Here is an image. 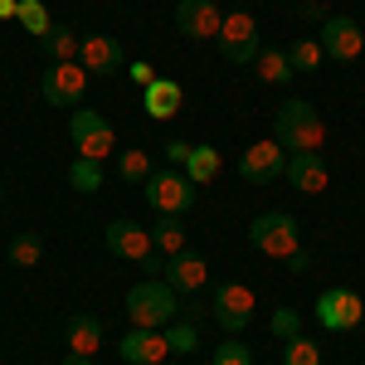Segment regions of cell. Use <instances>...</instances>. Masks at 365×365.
<instances>
[{
	"label": "cell",
	"instance_id": "1",
	"mask_svg": "<svg viewBox=\"0 0 365 365\" xmlns=\"http://www.w3.org/2000/svg\"><path fill=\"white\" fill-rule=\"evenodd\" d=\"M273 141H278L287 156H297V151H322V141H327V122L317 117L307 98H287L278 113H273Z\"/></svg>",
	"mask_w": 365,
	"mask_h": 365
},
{
	"label": "cell",
	"instance_id": "2",
	"mask_svg": "<svg viewBox=\"0 0 365 365\" xmlns=\"http://www.w3.org/2000/svg\"><path fill=\"white\" fill-rule=\"evenodd\" d=\"M122 307H127V322H132V327L166 331L170 322L180 317L185 302H180V292H175L166 278H146V282H137V287L127 292V302H122Z\"/></svg>",
	"mask_w": 365,
	"mask_h": 365
},
{
	"label": "cell",
	"instance_id": "3",
	"mask_svg": "<svg viewBox=\"0 0 365 365\" xmlns=\"http://www.w3.org/2000/svg\"><path fill=\"white\" fill-rule=\"evenodd\" d=\"M249 244L258 253H268V258H292V253L302 249V229H297V220L287 215V210H263L258 220L249 225Z\"/></svg>",
	"mask_w": 365,
	"mask_h": 365
},
{
	"label": "cell",
	"instance_id": "4",
	"mask_svg": "<svg viewBox=\"0 0 365 365\" xmlns=\"http://www.w3.org/2000/svg\"><path fill=\"white\" fill-rule=\"evenodd\" d=\"M215 49H220V58H229L234 68H253V58L263 54L258 20H253L249 10H234V15H225V25H220V34H215Z\"/></svg>",
	"mask_w": 365,
	"mask_h": 365
},
{
	"label": "cell",
	"instance_id": "5",
	"mask_svg": "<svg viewBox=\"0 0 365 365\" xmlns=\"http://www.w3.org/2000/svg\"><path fill=\"white\" fill-rule=\"evenodd\" d=\"M141 195H146V205H151L156 215H185V210L195 205V180L180 166H166V170H151V175H146Z\"/></svg>",
	"mask_w": 365,
	"mask_h": 365
},
{
	"label": "cell",
	"instance_id": "6",
	"mask_svg": "<svg viewBox=\"0 0 365 365\" xmlns=\"http://www.w3.org/2000/svg\"><path fill=\"white\" fill-rule=\"evenodd\" d=\"M68 141L78 146V156L103 161V156H113L117 132H113V122H108L103 113H93V108H73V117H68Z\"/></svg>",
	"mask_w": 365,
	"mask_h": 365
},
{
	"label": "cell",
	"instance_id": "7",
	"mask_svg": "<svg viewBox=\"0 0 365 365\" xmlns=\"http://www.w3.org/2000/svg\"><path fill=\"white\" fill-rule=\"evenodd\" d=\"M317 44H322V54L336 58V63H356L365 54V29L351 15H327L317 25Z\"/></svg>",
	"mask_w": 365,
	"mask_h": 365
},
{
	"label": "cell",
	"instance_id": "8",
	"mask_svg": "<svg viewBox=\"0 0 365 365\" xmlns=\"http://www.w3.org/2000/svg\"><path fill=\"white\" fill-rule=\"evenodd\" d=\"M39 93L49 108H78L88 93V68L73 58V63H49L44 78H39Z\"/></svg>",
	"mask_w": 365,
	"mask_h": 365
},
{
	"label": "cell",
	"instance_id": "9",
	"mask_svg": "<svg viewBox=\"0 0 365 365\" xmlns=\"http://www.w3.org/2000/svg\"><path fill=\"white\" fill-rule=\"evenodd\" d=\"M253 307H258V297H253L244 282H220V287L210 292V317L225 327L229 336L244 331V327L253 322Z\"/></svg>",
	"mask_w": 365,
	"mask_h": 365
},
{
	"label": "cell",
	"instance_id": "10",
	"mask_svg": "<svg viewBox=\"0 0 365 365\" xmlns=\"http://www.w3.org/2000/svg\"><path fill=\"white\" fill-rule=\"evenodd\" d=\"M312 312H317V322H322L327 331H356L365 322V297L351 292V287H327Z\"/></svg>",
	"mask_w": 365,
	"mask_h": 365
},
{
	"label": "cell",
	"instance_id": "11",
	"mask_svg": "<svg viewBox=\"0 0 365 365\" xmlns=\"http://www.w3.org/2000/svg\"><path fill=\"white\" fill-rule=\"evenodd\" d=\"M239 175L249 180V185H273L287 175V151H282L278 141H249L244 146V156H239Z\"/></svg>",
	"mask_w": 365,
	"mask_h": 365
},
{
	"label": "cell",
	"instance_id": "12",
	"mask_svg": "<svg viewBox=\"0 0 365 365\" xmlns=\"http://www.w3.org/2000/svg\"><path fill=\"white\" fill-rule=\"evenodd\" d=\"M220 25H225V10L215 0H180L175 5V29L185 39H215Z\"/></svg>",
	"mask_w": 365,
	"mask_h": 365
},
{
	"label": "cell",
	"instance_id": "13",
	"mask_svg": "<svg viewBox=\"0 0 365 365\" xmlns=\"http://www.w3.org/2000/svg\"><path fill=\"white\" fill-rule=\"evenodd\" d=\"M117 356L127 365H161L170 356V341L166 331H151V327H132L127 336L117 341Z\"/></svg>",
	"mask_w": 365,
	"mask_h": 365
},
{
	"label": "cell",
	"instance_id": "14",
	"mask_svg": "<svg viewBox=\"0 0 365 365\" xmlns=\"http://www.w3.org/2000/svg\"><path fill=\"white\" fill-rule=\"evenodd\" d=\"M108 249L117 253V258H127V263H146V258H156V244H151V229L132 225V220H113L108 225Z\"/></svg>",
	"mask_w": 365,
	"mask_h": 365
},
{
	"label": "cell",
	"instance_id": "15",
	"mask_svg": "<svg viewBox=\"0 0 365 365\" xmlns=\"http://www.w3.org/2000/svg\"><path fill=\"white\" fill-rule=\"evenodd\" d=\"M161 278H166L180 297H190V292H200V287L210 282V263H205L195 249H180V253H170V258H166Z\"/></svg>",
	"mask_w": 365,
	"mask_h": 365
},
{
	"label": "cell",
	"instance_id": "16",
	"mask_svg": "<svg viewBox=\"0 0 365 365\" xmlns=\"http://www.w3.org/2000/svg\"><path fill=\"white\" fill-rule=\"evenodd\" d=\"M78 63H83L88 73L108 78L117 68H127V49H122V39H113V34H88L83 49H78Z\"/></svg>",
	"mask_w": 365,
	"mask_h": 365
},
{
	"label": "cell",
	"instance_id": "17",
	"mask_svg": "<svg viewBox=\"0 0 365 365\" xmlns=\"http://www.w3.org/2000/svg\"><path fill=\"white\" fill-rule=\"evenodd\" d=\"M327 180H331V170H327V156H322V151H297V156H287V185H292V190L322 195Z\"/></svg>",
	"mask_w": 365,
	"mask_h": 365
},
{
	"label": "cell",
	"instance_id": "18",
	"mask_svg": "<svg viewBox=\"0 0 365 365\" xmlns=\"http://www.w3.org/2000/svg\"><path fill=\"white\" fill-rule=\"evenodd\" d=\"M180 83L175 78H151V83L141 88V108H146V117H156V122H170V117L180 113Z\"/></svg>",
	"mask_w": 365,
	"mask_h": 365
},
{
	"label": "cell",
	"instance_id": "19",
	"mask_svg": "<svg viewBox=\"0 0 365 365\" xmlns=\"http://www.w3.org/2000/svg\"><path fill=\"white\" fill-rule=\"evenodd\" d=\"M68 351H78V356H98V346H103V317H93V312H78L73 322H68Z\"/></svg>",
	"mask_w": 365,
	"mask_h": 365
},
{
	"label": "cell",
	"instance_id": "20",
	"mask_svg": "<svg viewBox=\"0 0 365 365\" xmlns=\"http://www.w3.org/2000/svg\"><path fill=\"white\" fill-rule=\"evenodd\" d=\"M39 49L49 54V63H73L78 49H83V34L73 25H49V34L39 39Z\"/></svg>",
	"mask_w": 365,
	"mask_h": 365
},
{
	"label": "cell",
	"instance_id": "21",
	"mask_svg": "<svg viewBox=\"0 0 365 365\" xmlns=\"http://www.w3.org/2000/svg\"><path fill=\"white\" fill-rule=\"evenodd\" d=\"M253 73H258L263 83H273V88H287V83H292V63H287V49H268V44H263V54L253 58Z\"/></svg>",
	"mask_w": 365,
	"mask_h": 365
},
{
	"label": "cell",
	"instance_id": "22",
	"mask_svg": "<svg viewBox=\"0 0 365 365\" xmlns=\"http://www.w3.org/2000/svg\"><path fill=\"white\" fill-rule=\"evenodd\" d=\"M180 170H185V175H190L195 185H210V180H215V175L225 170V156H220L215 146H190V161H185Z\"/></svg>",
	"mask_w": 365,
	"mask_h": 365
},
{
	"label": "cell",
	"instance_id": "23",
	"mask_svg": "<svg viewBox=\"0 0 365 365\" xmlns=\"http://www.w3.org/2000/svg\"><path fill=\"white\" fill-rule=\"evenodd\" d=\"M151 244H156L161 258H170V253L185 249V225H180V215H161V220L151 225Z\"/></svg>",
	"mask_w": 365,
	"mask_h": 365
},
{
	"label": "cell",
	"instance_id": "24",
	"mask_svg": "<svg viewBox=\"0 0 365 365\" xmlns=\"http://www.w3.org/2000/svg\"><path fill=\"white\" fill-rule=\"evenodd\" d=\"M287 63H292V73H317V68L327 63V54H322V44H317L312 34H302V39L287 44Z\"/></svg>",
	"mask_w": 365,
	"mask_h": 365
},
{
	"label": "cell",
	"instance_id": "25",
	"mask_svg": "<svg viewBox=\"0 0 365 365\" xmlns=\"http://www.w3.org/2000/svg\"><path fill=\"white\" fill-rule=\"evenodd\" d=\"M68 185H73L78 195H98V190H103V161L73 156V166H68Z\"/></svg>",
	"mask_w": 365,
	"mask_h": 365
},
{
	"label": "cell",
	"instance_id": "26",
	"mask_svg": "<svg viewBox=\"0 0 365 365\" xmlns=\"http://www.w3.org/2000/svg\"><path fill=\"white\" fill-rule=\"evenodd\" d=\"M5 253H10V263H15V268H34V263L44 258V239H39V234H15Z\"/></svg>",
	"mask_w": 365,
	"mask_h": 365
},
{
	"label": "cell",
	"instance_id": "27",
	"mask_svg": "<svg viewBox=\"0 0 365 365\" xmlns=\"http://www.w3.org/2000/svg\"><path fill=\"white\" fill-rule=\"evenodd\" d=\"M117 175H122V180H132V185H146V175H151V156H146L141 146L122 151V156H117Z\"/></svg>",
	"mask_w": 365,
	"mask_h": 365
},
{
	"label": "cell",
	"instance_id": "28",
	"mask_svg": "<svg viewBox=\"0 0 365 365\" xmlns=\"http://www.w3.org/2000/svg\"><path fill=\"white\" fill-rule=\"evenodd\" d=\"M282 365H322V346H317L312 336L282 341Z\"/></svg>",
	"mask_w": 365,
	"mask_h": 365
},
{
	"label": "cell",
	"instance_id": "29",
	"mask_svg": "<svg viewBox=\"0 0 365 365\" xmlns=\"http://www.w3.org/2000/svg\"><path fill=\"white\" fill-rule=\"evenodd\" d=\"M15 20H20V25H25L34 39H44V34H49V10H44V0H20Z\"/></svg>",
	"mask_w": 365,
	"mask_h": 365
},
{
	"label": "cell",
	"instance_id": "30",
	"mask_svg": "<svg viewBox=\"0 0 365 365\" xmlns=\"http://www.w3.org/2000/svg\"><path fill=\"white\" fill-rule=\"evenodd\" d=\"M268 327H273V336H278V341L302 336V312H297V307H278L273 317H268Z\"/></svg>",
	"mask_w": 365,
	"mask_h": 365
},
{
	"label": "cell",
	"instance_id": "31",
	"mask_svg": "<svg viewBox=\"0 0 365 365\" xmlns=\"http://www.w3.org/2000/svg\"><path fill=\"white\" fill-rule=\"evenodd\" d=\"M166 341H170V351H175V356H190V351L200 346V331L190 327V322H170V327H166Z\"/></svg>",
	"mask_w": 365,
	"mask_h": 365
},
{
	"label": "cell",
	"instance_id": "32",
	"mask_svg": "<svg viewBox=\"0 0 365 365\" xmlns=\"http://www.w3.org/2000/svg\"><path fill=\"white\" fill-rule=\"evenodd\" d=\"M210 365H253V351L244 341H220L215 356H210Z\"/></svg>",
	"mask_w": 365,
	"mask_h": 365
},
{
	"label": "cell",
	"instance_id": "33",
	"mask_svg": "<svg viewBox=\"0 0 365 365\" xmlns=\"http://www.w3.org/2000/svg\"><path fill=\"white\" fill-rule=\"evenodd\" d=\"M166 161L170 166H185L190 161V141H166Z\"/></svg>",
	"mask_w": 365,
	"mask_h": 365
},
{
	"label": "cell",
	"instance_id": "34",
	"mask_svg": "<svg viewBox=\"0 0 365 365\" xmlns=\"http://www.w3.org/2000/svg\"><path fill=\"white\" fill-rule=\"evenodd\" d=\"M151 78H156V73H151V63H141V58H132V83H137V88H146Z\"/></svg>",
	"mask_w": 365,
	"mask_h": 365
},
{
	"label": "cell",
	"instance_id": "35",
	"mask_svg": "<svg viewBox=\"0 0 365 365\" xmlns=\"http://www.w3.org/2000/svg\"><path fill=\"white\" fill-rule=\"evenodd\" d=\"M312 268V258H307V249H297L292 258H287V273H307Z\"/></svg>",
	"mask_w": 365,
	"mask_h": 365
},
{
	"label": "cell",
	"instance_id": "36",
	"mask_svg": "<svg viewBox=\"0 0 365 365\" xmlns=\"http://www.w3.org/2000/svg\"><path fill=\"white\" fill-rule=\"evenodd\" d=\"M15 10H20V0H0V20H10Z\"/></svg>",
	"mask_w": 365,
	"mask_h": 365
},
{
	"label": "cell",
	"instance_id": "37",
	"mask_svg": "<svg viewBox=\"0 0 365 365\" xmlns=\"http://www.w3.org/2000/svg\"><path fill=\"white\" fill-rule=\"evenodd\" d=\"M63 365H93V356H78V351H68V356H63Z\"/></svg>",
	"mask_w": 365,
	"mask_h": 365
},
{
	"label": "cell",
	"instance_id": "38",
	"mask_svg": "<svg viewBox=\"0 0 365 365\" xmlns=\"http://www.w3.org/2000/svg\"><path fill=\"white\" fill-rule=\"evenodd\" d=\"M0 200H5V185H0Z\"/></svg>",
	"mask_w": 365,
	"mask_h": 365
}]
</instances>
